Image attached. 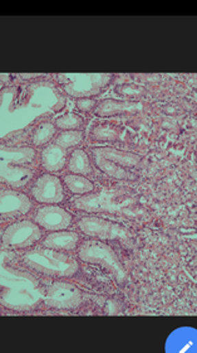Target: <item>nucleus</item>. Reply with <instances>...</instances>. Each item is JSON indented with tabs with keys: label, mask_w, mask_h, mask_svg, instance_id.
Here are the masks:
<instances>
[{
	"label": "nucleus",
	"mask_w": 197,
	"mask_h": 353,
	"mask_svg": "<svg viewBox=\"0 0 197 353\" xmlns=\"http://www.w3.org/2000/svg\"><path fill=\"white\" fill-rule=\"evenodd\" d=\"M66 97L51 82H33L1 90V137L23 132L39 120L63 110Z\"/></svg>",
	"instance_id": "obj_1"
},
{
	"label": "nucleus",
	"mask_w": 197,
	"mask_h": 353,
	"mask_svg": "<svg viewBox=\"0 0 197 353\" xmlns=\"http://www.w3.org/2000/svg\"><path fill=\"white\" fill-rule=\"evenodd\" d=\"M44 301V288L30 272L1 264L0 303L14 312L37 309Z\"/></svg>",
	"instance_id": "obj_2"
},
{
	"label": "nucleus",
	"mask_w": 197,
	"mask_h": 353,
	"mask_svg": "<svg viewBox=\"0 0 197 353\" xmlns=\"http://www.w3.org/2000/svg\"><path fill=\"white\" fill-rule=\"evenodd\" d=\"M22 261L30 270L56 279L73 278L80 272V264L73 256L44 246L27 251Z\"/></svg>",
	"instance_id": "obj_3"
},
{
	"label": "nucleus",
	"mask_w": 197,
	"mask_h": 353,
	"mask_svg": "<svg viewBox=\"0 0 197 353\" xmlns=\"http://www.w3.org/2000/svg\"><path fill=\"white\" fill-rule=\"evenodd\" d=\"M91 155L95 165L106 176L119 181H135L142 157L132 152L121 150L112 147L91 148Z\"/></svg>",
	"instance_id": "obj_4"
},
{
	"label": "nucleus",
	"mask_w": 197,
	"mask_h": 353,
	"mask_svg": "<svg viewBox=\"0 0 197 353\" xmlns=\"http://www.w3.org/2000/svg\"><path fill=\"white\" fill-rule=\"evenodd\" d=\"M77 255L86 264L98 265L110 272L118 285H124L128 280V272L122 264L117 252L108 243L89 239L80 243Z\"/></svg>",
	"instance_id": "obj_5"
},
{
	"label": "nucleus",
	"mask_w": 197,
	"mask_h": 353,
	"mask_svg": "<svg viewBox=\"0 0 197 353\" xmlns=\"http://www.w3.org/2000/svg\"><path fill=\"white\" fill-rule=\"evenodd\" d=\"M115 76L110 74H59L58 86L67 96L84 99L102 94L113 81Z\"/></svg>",
	"instance_id": "obj_6"
},
{
	"label": "nucleus",
	"mask_w": 197,
	"mask_h": 353,
	"mask_svg": "<svg viewBox=\"0 0 197 353\" xmlns=\"http://www.w3.org/2000/svg\"><path fill=\"white\" fill-rule=\"evenodd\" d=\"M43 237L42 228L34 221L21 220L9 225L1 235L3 250H24L36 246Z\"/></svg>",
	"instance_id": "obj_7"
},
{
	"label": "nucleus",
	"mask_w": 197,
	"mask_h": 353,
	"mask_svg": "<svg viewBox=\"0 0 197 353\" xmlns=\"http://www.w3.org/2000/svg\"><path fill=\"white\" fill-rule=\"evenodd\" d=\"M76 226L80 234L101 241H130L132 237L131 232L124 226L102 217L84 216L77 221Z\"/></svg>",
	"instance_id": "obj_8"
},
{
	"label": "nucleus",
	"mask_w": 197,
	"mask_h": 353,
	"mask_svg": "<svg viewBox=\"0 0 197 353\" xmlns=\"http://www.w3.org/2000/svg\"><path fill=\"white\" fill-rule=\"evenodd\" d=\"M84 301V293L71 283L57 280L44 288L43 303L51 309L76 310Z\"/></svg>",
	"instance_id": "obj_9"
},
{
	"label": "nucleus",
	"mask_w": 197,
	"mask_h": 353,
	"mask_svg": "<svg viewBox=\"0 0 197 353\" xmlns=\"http://www.w3.org/2000/svg\"><path fill=\"white\" fill-rule=\"evenodd\" d=\"M30 193L42 205H59L66 201L65 183L51 173L38 176L30 187Z\"/></svg>",
	"instance_id": "obj_10"
},
{
	"label": "nucleus",
	"mask_w": 197,
	"mask_h": 353,
	"mask_svg": "<svg viewBox=\"0 0 197 353\" xmlns=\"http://www.w3.org/2000/svg\"><path fill=\"white\" fill-rule=\"evenodd\" d=\"M34 222L49 232L62 231L73 225V214L59 205H43L38 207Z\"/></svg>",
	"instance_id": "obj_11"
},
{
	"label": "nucleus",
	"mask_w": 197,
	"mask_h": 353,
	"mask_svg": "<svg viewBox=\"0 0 197 353\" xmlns=\"http://www.w3.org/2000/svg\"><path fill=\"white\" fill-rule=\"evenodd\" d=\"M33 208L32 199L23 192L4 190L0 196V214L3 220H13L30 214Z\"/></svg>",
	"instance_id": "obj_12"
},
{
	"label": "nucleus",
	"mask_w": 197,
	"mask_h": 353,
	"mask_svg": "<svg viewBox=\"0 0 197 353\" xmlns=\"http://www.w3.org/2000/svg\"><path fill=\"white\" fill-rule=\"evenodd\" d=\"M142 110H143V105L139 101L107 99L98 103L95 114L100 118H113L118 115H133Z\"/></svg>",
	"instance_id": "obj_13"
},
{
	"label": "nucleus",
	"mask_w": 197,
	"mask_h": 353,
	"mask_svg": "<svg viewBox=\"0 0 197 353\" xmlns=\"http://www.w3.org/2000/svg\"><path fill=\"white\" fill-rule=\"evenodd\" d=\"M36 176V172L28 165H16L0 162L1 182L13 188H23Z\"/></svg>",
	"instance_id": "obj_14"
},
{
	"label": "nucleus",
	"mask_w": 197,
	"mask_h": 353,
	"mask_svg": "<svg viewBox=\"0 0 197 353\" xmlns=\"http://www.w3.org/2000/svg\"><path fill=\"white\" fill-rule=\"evenodd\" d=\"M80 243V236L78 232L62 230V231H54L45 236L43 240L44 248H49L54 250L74 251Z\"/></svg>",
	"instance_id": "obj_15"
},
{
	"label": "nucleus",
	"mask_w": 197,
	"mask_h": 353,
	"mask_svg": "<svg viewBox=\"0 0 197 353\" xmlns=\"http://www.w3.org/2000/svg\"><path fill=\"white\" fill-rule=\"evenodd\" d=\"M67 150L59 147L57 144H49L48 147L44 148L40 154V162L42 167L48 173H59L66 168L67 165Z\"/></svg>",
	"instance_id": "obj_16"
},
{
	"label": "nucleus",
	"mask_w": 197,
	"mask_h": 353,
	"mask_svg": "<svg viewBox=\"0 0 197 353\" xmlns=\"http://www.w3.org/2000/svg\"><path fill=\"white\" fill-rule=\"evenodd\" d=\"M37 152L32 147H1L0 162L16 165H30L36 161Z\"/></svg>",
	"instance_id": "obj_17"
},
{
	"label": "nucleus",
	"mask_w": 197,
	"mask_h": 353,
	"mask_svg": "<svg viewBox=\"0 0 197 353\" xmlns=\"http://www.w3.org/2000/svg\"><path fill=\"white\" fill-rule=\"evenodd\" d=\"M68 170L73 174L83 176H93V167L87 152H84L83 149L73 150L68 161Z\"/></svg>",
	"instance_id": "obj_18"
},
{
	"label": "nucleus",
	"mask_w": 197,
	"mask_h": 353,
	"mask_svg": "<svg viewBox=\"0 0 197 353\" xmlns=\"http://www.w3.org/2000/svg\"><path fill=\"white\" fill-rule=\"evenodd\" d=\"M63 183L66 185L67 190L74 196H84L95 190V183L89 178L73 173L67 174L63 178Z\"/></svg>",
	"instance_id": "obj_19"
},
{
	"label": "nucleus",
	"mask_w": 197,
	"mask_h": 353,
	"mask_svg": "<svg viewBox=\"0 0 197 353\" xmlns=\"http://www.w3.org/2000/svg\"><path fill=\"white\" fill-rule=\"evenodd\" d=\"M57 132V128L49 121L39 123L32 132V143L36 147H42L51 141Z\"/></svg>",
	"instance_id": "obj_20"
},
{
	"label": "nucleus",
	"mask_w": 197,
	"mask_h": 353,
	"mask_svg": "<svg viewBox=\"0 0 197 353\" xmlns=\"http://www.w3.org/2000/svg\"><path fill=\"white\" fill-rule=\"evenodd\" d=\"M54 125L59 130H62V132H67V130H83V128H84V119H83V117L78 115V114L69 112V114L60 115V117L54 120Z\"/></svg>",
	"instance_id": "obj_21"
},
{
	"label": "nucleus",
	"mask_w": 197,
	"mask_h": 353,
	"mask_svg": "<svg viewBox=\"0 0 197 353\" xmlns=\"http://www.w3.org/2000/svg\"><path fill=\"white\" fill-rule=\"evenodd\" d=\"M84 140V132L83 130H67V132H59L58 137L56 138V143L63 149L78 147Z\"/></svg>",
	"instance_id": "obj_22"
},
{
	"label": "nucleus",
	"mask_w": 197,
	"mask_h": 353,
	"mask_svg": "<svg viewBox=\"0 0 197 353\" xmlns=\"http://www.w3.org/2000/svg\"><path fill=\"white\" fill-rule=\"evenodd\" d=\"M92 135L95 140H116L119 132L112 125H102L95 128Z\"/></svg>",
	"instance_id": "obj_23"
},
{
	"label": "nucleus",
	"mask_w": 197,
	"mask_h": 353,
	"mask_svg": "<svg viewBox=\"0 0 197 353\" xmlns=\"http://www.w3.org/2000/svg\"><path fill=\"white\" fill-rule=\"evenodd\" d=\"M76 105H77V109L82 112H91L95 110L98 101L93 97H84V99H78Z\"/></svg>",
	"instance_id": "obj_24"
},
{
	"label": "nucleus",
	"mask_w": 197,
	"mask_h": 353,
	"mask_svg": "<svg viewBox=\"0 0 197 353\" xmlns=\"http://www.w3.org/2000/svg\"><path fill=\"white\" fill-rule=\"evenodd\" d=\"M21 76V79L22 80H25V81H30V80H36V79H40V77H43L44 74H19Z\"/></svg>",
	"instance_id": "obj_25"
}]
</instances>
